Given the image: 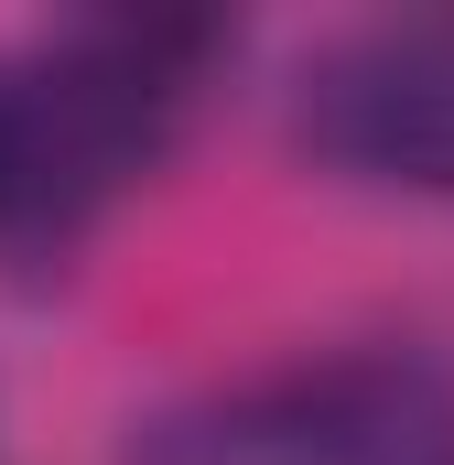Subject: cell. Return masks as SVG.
<instances>
[{
    "instance_id": "7a4b0ae2",
    "label": "cell",
    "mask_w": 454,
    "mask_h": 465,
    "mask_svg": "<svg viewBox=\"0 0 454 465\" xmlns=\"http://www.w3.org/2000/svg\"><path fill=\"white\" fill-rule=\"evenodd\" d=\"M292 141L357 184L454 195V11H400L314 44L292 76Z\"/></svg>"
},
{
    "instance_id": "6da1fadb",
    "label": "cell",
    "mask_w": 454,
    "mask_h": 465,
    "mask_svg": "<svg viewBox=\"0 0 454 465\" xmlns=\"http://www.w3.org/2000/svg\"><path fill=\"white\" fill-rule=\"evenodd\" d=\"M217 54V22L119 11L33 54H0V249L54 260L109 217V195L173 141Z\"/></svg>"
}]
</instances>
